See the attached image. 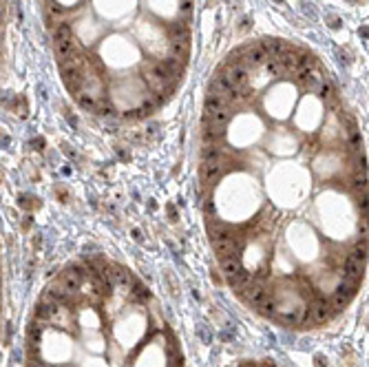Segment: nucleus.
Listing matches in <instances>:
<instances>
[{
	"label": "nucleus",
	"mask_w": 369,
	"mask_h": 367,
	"mask_svg": "<svg viewBox=\"0 0 369 367\" xmlns=\"http://www.w3.org/2000/svg\"><path fill=\"white\" fill-rule=\"evenodd\" d=\"M230 120H232V111H230V108H223V111L210 115V118H203V122H210V124L217 126V128H223Z\"/></svg>",
	"instance_id": "obj_16"
},
{
	"label": "nucleus",
	"mask_w": 369,
	"mask_h": 367,
	"mask_svg": "<svg viewBox=\"0 0 369 367\" xmlns=\"http://www.w3.org/2000/svg\"><path fill=\"white\" fill-rule=\"evenodd\" d=\"M53 40H73V31H71V27L66 22H60L56 27V31H53Z\"/></svg>",
	"instance_id": "obj_19"
},
{
	"label": "nucleus",
	"mask_w": 369,
	"mask_h": 367,
	"mask_svg": "<svg viewBox=\"0 0 369 367\" xmlns=\"http://www.w3.org/2000/svg\"><path fill=\"white\" fill-rule=\"evenodd\" d=\"M223 108H228V100H223V97L210 93L208 97H206V106H203L206 115H203V118H210V115L219 113V111H223Z\"/></svg>",
	"instance_id": "obj_10"
},
{
	"label": "nucleus",
	"mask_w": 369,
	"mask_h": 367,
	"mask_svg": "<svg viewBox=\"0 0 369 367\" xmlns=\"http://www.w3.org/2000/svg\"><path fill=\"white\" fill-rule=\"evenodd\" d=\"M47 9H49V20H51V22L56 20L58 16H62V14H64V9L60 7V5H56V3H49V7H47Z\"/></svg>",
	"instance_id": "obj_23"
},
{
	"label": "nucleus",
	"mask_w": 369,
	"mask_h": 367,
	"mask_svg": "<svg viewBox=\"0 0 369 367\" xmlns=\"http://www.w3.org/2000/svg\"><path fill=\"white\" fill-rule=\"evenodd\" d=\"M51 325H58V327H62V329H73L75 316H73V310H71V305H58L56 314H53Z\"/></svg>",
	"instance_id": "obj_5"
},
{
	"label": "nucleus",
	"mask_w": 369,
	"mask_h": 367,
	"mask_svg": "<svg viewBox=\"0 0 369 367\" xmlns=\"http://www.w3.org/2000/svg\"><path fill=\"white\" fill-rule=\"evenodd\" d=\"M98 111H100V115H115V108L113 106H100Z\"/></svg>",
	"instance_id": "obj_25"
},
{
	"label": "nucleus",
	"mask_w": 369,
	"mask_h": 367,
	"mask_svg": "<svg viewBox=\"0 0 369 367\" xmlns=\"http://www.w3.org/2000/svg\"><path fill=\"white\" fill-rule=\"evenodd\" d=\"M226 281H228V285L230 287H234V290L239 292H243L248 285L252 283V281H255V277H252V272H248L245 268H241V270H237L234 274H230V277H226Z\"/></svg>",
	"instance_id": "obj_6"
},
{
	"label": "nucleus",
	"mask_w": 369,
	"mask_h": 367,
	"mask_svg": "<svg viewBox=\"0 0 369 367\" xmlns=\"http://www.w3.org/2000/svg\"><path fill=\"white\" fill-rule=\"evenodd\" d=\"M208 232H210V239H219V237H232V235H230V226L223 224L221 219H215V217L208 219Z\"/></svg>",
	"instance_id": "obj_11"
},
{
	"label": "nucleus",
	"mask_w": 369,
	"mask_h": 367,
	"mask_svg": "<svg viewBox=\"0 0 369 367\" xmlns=\"http://www.w3.org/2000/svg\"><path fill=\"white\" fill-rule=\"evenodd\" d=\"M181 9H184V14H186V16H190V0H186L184 7H181Z\"/></svg>",
	"instance_id": "obj_26"
},
{
	"label": "nucleus",
	"mask_w": 369,
	"mask_h": 367,
	"mask_svg": "<svg viewBox=\"0 0 369 367\" xmlns=\"http://www.w3.org/2000/svg\"><path fill=\"white\" fill-rule=\"evenodd\" d=\"M263 47H265V51H268V56L274 58V60H281L290 51V49L285 47V42H281V40H268Z\"/></svg>",
	"instance_id": "obj_13"
},
{
	"label": "nucleus",
	"mask_w": 369,
	"mask_h": 367,
	"mask_svg": "<svg viewBox=\"0 0 369 367\" xmlns=\"http://www.w3.org/2000/svg\"><path fill=\"white\" fill-rule=\"evenodd\" d=\"M241 256H228V259H221V272L230 277V274H234L237 270H241Z\"/></svg>",
	"instance_id": "obj_18"
},
{
	"label": "nucleus",
	"mask_w": 369,
	"mask_h": 367,
	"mask_svg": "<svg viewBox=\"0 0 369 367\" xmlns=\"http://www.w3.org/2000/svg\"><path fill=\"white\" fill-rule=\"evenodd\" d=\"M168 51H171V58L179 60V62H184V60L188 58V38H173L171 47H168Z\"/></svg>",
	"instance_id": "obj_9"
},
{
	"label": "nucleus",
	"mask_w": 369,
	"mask_h": 367,
	"mask_svg": "<svg viewBox=\"0 0 369 367\" xmlns=\"http://www.w3.org/2000/svg\"><path fill=\"white\" fill-rule=\"evenodd\" d=\"M223 153L217 144H203L201 149V162H221Z\"/></svg>",
	"instance_id": "obj_15"
},
{
	"label": "nucleus",
	"mask_w": 369,
	"mask_h": 367,
	"mask_svg": "<svg viewBox=\"0 0 369 367\" xmlns=\"http://www.w3.org/2000/svg\"><path fill=\"white\" fill-rule=\"evenodd\" d=\"M221 137H223V128H217V126L210 124V122H206V128L201 133V142L203 144H217Z\"/></svg>",
	"instance_id": "obj_14"
},
{
	"label": "nucleus",
	"mask_w": 369,
	"mask_h": 367,
	"mask_svg": "<svg viewBox=\"0 0 369 367\" xmlns=\"http://www.w3.org/2000/svg\"><path fill=\"white\" fill-rule=\"evenodd\" d=\"M203 181H213L221 175V162H203L201 164V170H199Z\"/></svg>",
	"instance_id": "obj_12"
},
{
	"label": "nucleus",
	"mask_w": 369,
	"mask_h": 367,
	"mask_svg": "<svg viewBox=\"0 0 369 367\" xmlns=\"http://www.w3.org/2000/svg\"><path fill=\"white\" fill-rule=\"evenodd\" d=\"M27 367H49V365H47L45 360L38 356V358H29V360H27Z\"/></svg>",
	"instance_id": "obj_24"
},
{
	"label": "nucleus",
	"mask_w": 369,
	"mask_h": 367,
	"mask_svg": "<svg viewBox=\"0 0 369 367\" xmlns=\"http://www.w3.org/2000/svg\"><path fill=\"white\" fill-rule=\"evenodd\" d=\"M241 297H243L245 301L252 305V308H261V305L268 301V290L263 287L261 281H252V283L248 285L243 292H241Z\"/></svg>",
	"instance_id": "obj_3"
},
{
	"label": "nucleus",
	"mask_w": 369,
	"mask_h": 367,
	"mask_svg": "<svg viewBox=\"0 0 369 367\" xmlns=\"http://www.w3.org/2000/svg\"><path fill=\"white\" fill-rule=\"evenodd\" d=\"M210 93L219 95V97H223V100L230 102V97H232V93H234V84L230 82L228 76H217L215 80L210 82Z\"/></svg>",
	"instance_id": "obj_4"
},
{
	"label": "nucleus",
	"mask_w": 369,
	"mask_h": 367,
	"mask_svg": "<svg viewBox=\"0 0 369 367\" xmlns=\"http://www.w3.org/2000/svg\"><path fill=\"white\" fill-rule=\"evenodd\" d=\"M144 80L150 87V91H155V93H164L166 84H168V73L166 69L161 66V62H150L144 66Z\"/></svg>",
	"instance_id": "obj_1"
},
{
	"label": "nucleus",
	"mask_w": 369,
	"mask_h": 367,
	"mask_svg": "<svg viewBox=\"0 0 369 367\" xmlns=\"http://www.w3.org/2000/svg\"><path fill=\"white\" fill-rule=\"evenodd\" d=\"M265 71L270 73V78H279L281 73H283V64L279 62V60H274V58H270L268 62H265Z\"/></svg>",
	"instance_id": "obj_20"
},
{
	"label": "nucleus",
	"mask_w": 369,
	"mask_h": 367,
	"mask_svg": "<svg viewBox=\"0 0 369 367\" xmlns=\"http://www.w3.org/2000/svg\"><path fill=\"white\" fill-rule=\"evenodd\" d=\"M161 66L166 69V73H168V78H171V80H177L181 73H184L181 62H179V60H175V58H166L164 62H161Z\"/></svg>",
	"instance_id": "obj_17"
},
{
	"label": "nucleus",
	"mask_w": 369,
	"mask_h": 367,
	"mask_svg": "<svg viewBox=\"0 0 369 367\" xmlns=\"http://www.w3.org/2000/svg\"><path fill=\"white\" fill-rule=\"evenodd\" d=\"M268 60H270V56H268V51H265L263 45H252V47L245 49V62L250 66H261V64L268 62Z\"/></svg>",
	"instance_id": "obj_7"
},
{
	"label": "nucleus",
	"mask_w": 369,
	"mask_h": 367,
	"mask_svg": "<svg viewBox=\"0 0 369 367\" xmlns=\"http://www.w3.org/2000/svg\"><path fill=\"white\" fill-rule=\"evenodd\" d=\"M213 250L219 259L241 256V241L234 237H219V239H213Z\"/></svg>",
	"instance_id": "obj_2"
},
{
	"label": "nucleus",
	"mask_w": 369,
	"mask_h": 367,
	"mask_svg": "<svg viewBox=\"0 0 369 367\" xmlns=\"http://www.w3.org/2000/svg\"><path fill=\"white\" fill-rule=\"evenodd\" d=\"M80 106H82V108H89V111H98V108H100V104L95 102L91 95H87V93H80Z\"/></svg>",
	"instance_id": "obj_21"
},
{
	"label": "nucleus",
	"mask_w": 369,
	"mask_h": 367,
	"mask_svg": "<svg viewBox=\"0 0 369 367\" xmlns=\"http://www.w3.org/2000/svg\"><path fill=\"white\" fill-rule=\"evenodd\" d=\"M226 76L230 78V82L234 84V87H248V66L245 64H232L228 69Z\"/></svg>",
	"instance_id": "obj_8"
},
{
	"label": "nucleus",
	"mask_w": 369,
	"mask_h": 367,
	"mask_svg": "<svg viewBox=\"0 0 369 367\" xmlns=\"http://www.w3.org/2000/svg\"><path fill=\"white\" fill-rule=\"evenodd\" d=\"M171 33H173V38H188V29H186L184 22H175Z\"/></svg>",
	"instance_id": "obj_22"
}]
</instances>
